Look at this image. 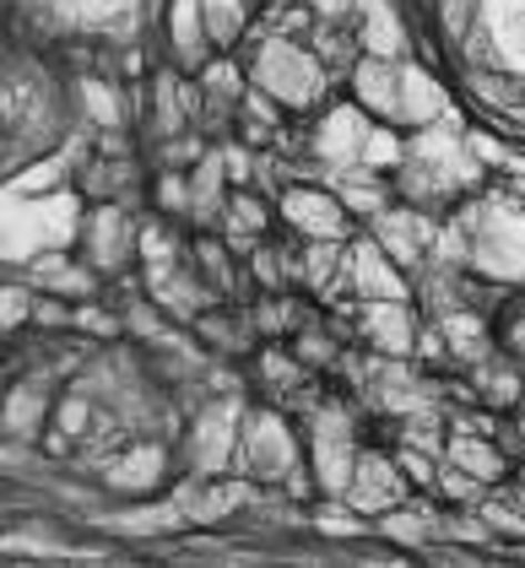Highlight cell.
Instances as JSON below:
<instances>
[{"label":"cell","mask_w":525,"mask_h":568,"mask_svg":"<svg viewBox=\"0 0 525 568\" xmlns=\"http://www.w3.org/2000/svg\"><path fill=\"white\" fill-rule=\"evenodd\" d=\"M412 325H417V320H412L406 298H374V304H363V336L380 352H391V357L412 352V336H417Z\"/></svg>","instance_id":"obj_13"},{"label":"cell","mask_w":525,"mask_h":568,"mask_svg":"<svg viewBox=\"0 0 525 568\" xmlns=\"http://www.w3.org/2000/svg\"><path fill=\"white\" fill-rule=\"evenodd\" d=\"M179 509L190 515V520L212 525V520H228V515H239L255 493H250V481H206V487H179L174 493Z\"/></svg>","instance_id":"obj_14"},{"label":"cell","mask_w":525,"mask_h":568,"mask_svg":"<svg viewBox=\"0 0 525 568\" xmlns=\"http://www.w3.org/2000/svg\"><path fill=\"white\" fill-rule=\"evenodd\" d=\"M385 536H391V541H406V547H423V541H428V525L417 520V515H385Z\"/></svg>","instance_id":"obj_24"},{"label":"cell","mask_w":525,"mask_h":568,"mask_svg":"<svg viewBox=\"0 0 525 568\" xmlns=\"http://www.w3.org/2000/svg\"><path fill=\"white\" fill-rule=\"evenodd\" d=\"M88 428V400H60V434H82Z\"/></svg>","instance_id":"obj_27"},{"label":"cell","mask_w":525,"mask_h":568,"mask_svg":"<svg viewBox=\"0 0 525 568\" xmlns=\"http://www.w3.org/2000/svg\"><path fill=\"white\" fill-rule=\"evenodd\" d=\"M320 60L309 54V49H299L287 33H276V39H265L261 49H255V88L271 92L276 103H293V109H304V103H314L320 98Z\"/></svg>","instance_id":"obj_2"},{"label":"cell","mask_w":525,"mask_h":568,"mask_svg":"<svg viewBox=\"0 0 525 568\" xmlns=\"http://www.w3.org/2000/svg\"><path fill=\"white\" fill-rule=\"evenodd\" d=\"M0 314H6V325H28V314H33V298H28L22 287H6V304H0Z\"/></svg>","instance_id":"obj_26"},{"label":"cell","mask_w":525,"mask_h":568,"mask_svg":"<svg viewBox=\"0 0 525 568\" xmlns=\"http://www.w3.org/2000/svg\"><path fill=\"white\" fill-rule=\"evenodd\" d=\"M82 233L71 195H11L6 190V261H33L39 250H65Z\"/></svg>","instance_id":"obj_1"},{"label":"cell","mask_w":525,"mask_h":568,"mask_svg":"<svg viewBox=\"0 0 525 568\" xmlns=\"http://www.w3.org/2000/svg\"><path fill=\"white\" fill-rule=\"evenodd\" d=\"M444 460H450V466H461L466 477H477V481H498V477H504V460H498V449H493L487 438H472V434H455V438H450Z\"/></svg>","instance_id":"obj_16"},{"label":"cell","mask_w":525,"mask_h":568,"mask_svg":"<svg viewBox=\"0 0 525 568\" xmlns=\"http://www.w3.org/2000/svg\"><path fill=\"white\" fill-rule=\"evenodd\" d=\"M352 92H357V103H363L368 114H380V120L395 125V109H401V65H391L385 54H363V60L352 65Z\"/></svg>","instance_id":"obj_10"},{"label":"cell","mask_w":525,"mask_h":568,"mask_svg":"<svg viewBox=\"0 0 525 568\" xmlns=\"http://www.w3.org/2000/svg\"><path fill=\"white\" fill-rule=\"evenodd\" d=\"M363 49L368 54H385V60H395L401 54V44H406V33H401V22H395V11L385 6V0H363Z\"/></svg>","instance_id":"obj_17"},{"label":"cell","mask_w":525,"mask_h":568,"mask_svg":"<svg viewBox=\"0 0 525 568\" xmlns=\"http://www.w3.org/2000/svg\"><path fill=\"white\" fill-rule=\"evenodd\" d=\"M438 120H450L444 88H438L423 65H401V109H395V125L423 131V125H438Z\"/></svg>","instance_id":"obj_11"},{"label":"cell","mask_w":525,"mask_h":568,"mask_svg":"<svg viewBox=\"0 0 525 568\" xmlns=\"http://www.w3.org/2000/svg\"><path fill=\"white\" fill-rule=\"evenodd\" d=\"M206 6V28H212V44H233L244 33V0H201Z\"/></svg>","instance_id":"obj_21"},{"label":"cell","mask_w":525,"mask_h":568,"mask_svg":"<svg viewBox=\"0 0 525 568\" xmlns=\"http://www.w3.org/2000/svg\"><path fill=\"white\" fill-rule=\"evenodd\" d=\"M131 227L120 217V206H98L88 222H82V239H88V261L98 271H109V265H120L131 255V239H125Z\"/></svg>","instance_id":"obj_15"},{"label":"cell","mask_w":525,"mask_h":568,"mask_svg":"<svg viewBox=\"0 0 525 568\" xmlns=\"http://www.w3.org/2000/svg\"><path fill=\"white\" fill-rule=\"evenodd\" d=\"M347 509L352 515H368V520H385L391 509L406 504V477H401V460H385V455H357L347 481Z\"/></svg>","instance_id":"obj_3"},{"label":"cell","mask_w":525,"mask_h":568,"mask_svg":"<svg viewBox=\"0 0 525 568\" xmlns=\"http://www.w3.org/2000/svg\"><path fill=\"white\" fill-rule=\"evenodd\" d=\"M368 131H374V125L363 120V103H336V109L325 114V125L314 131V158H325V163H357Z\"/></svg>","instance_id":"obj_9"},{"label":"cell","mask_w":525,"mask_h":568,"mask_svg":"<svg viewBox=\"0 0 525 568\" xmlns=\"http://www.w3.org/2000/svg\"><path fill=\"white\" fill-rule=\"evenodd\" d=\"M401 471H406L412 481H438V471L423 460V455H417V449H401Z\"/></svg>","instance_id":"obj_28"},{"label":"cell","mask_w":525,"mask_h":568,"mask_svg":"<svg viewBox=\"0 0 525 568\" xmlns=\"http://www.w3.org/2000/svg\"><path fill=\"white\" fill-rule=\"evenodd\" d=\"M233 217L244 222V227H261V222H265V212H261V206H255V201H250V195H233Z\"/></svg>","instance_id":"obj_30"},{"label":"cell","mask_w":525,"mask_h":568,"mask_svg":"<svg viewBox=\"0 0 525 568\" xmlns=\"http://www.w3.org/2000/svg\"><path fill=\"white\" fill-rule=\"evenodd\" d=\"M77 320H82V331H98V336L114 331V314H103V308H77Z\"/></svg>","instance_id":"obj_29"},{"label":"cell","mask_w":525,"mask_h":568,"mask_svg":"<svg viewBox=\"0 0 525 568\" xmlns=\"http://www.w3.org/2000/svg\"><path fill=\"white\" fill-rule=\"evenodd\" d=\"M352 466H357V449H352V438H347V423L336 412H325L320 428H314V477H320V487H331V493H347Z\"/></svg>","instance_id":"obj_8"},{"label":"cell","mask_w":525,"mask_h":568,"mask_svg":"<svg viewBox=\"0 0 525 568\" xmlns=\"http://www.w3.org/2000/svg\"><path fill=\"white\" fill-rule=\"evenodd\" d=\"M309 6H314V11H320V17H336V11H342V6H347V0H309Z\"/></svg>","instance_id":"obj_32"},{"label":"cell","mask_w":525,"mask_h":568,"mask_svg":"<svg viewBox=\"0 0 525 568\" xmlns=\"http://www.w3.org/2000/svg\"><path fill=\"white\" fill-rule=\"evenodd\" d=\"M239 444V400H218L201 412V423L190 428V460H195V477H218L228 466Z\"/></svg>","instance_id":"obj_6"},{"label":"cell","mask_w":525,"mask_h":568,"mask_svg":"<svg viewBox=\"0 0 525 568\" xmlns=\"http://www.w3.org/2000/svg\"><path fill=\"white\" fill-rule=\"evenodd\" d=\"M357 169H368V174H385V169H406V146H401V135L391 131V120L368 131V141H363V158H357Z\"/></svg>","instance_id":"obj_19"},{"label":"cell","mask_w":525,"mask_h":568,"mask_svg":"<svg viewBox=\"0 0 525 568\" xmlns=\"http://www.w3.org/2000/svg\"><path fill=\"white\" fill-rule=\"evenodd\" d=\"M65 179V158H49V163H39V169H28V174H17L6 190L11 195H33V190H44V184H60Z\"/></svg>","instance_id":"obj_23"},{"label":"cell","mask_w":525,"mask_h":568,"mask_svg":"<svg viewBox=\"0 0 525 568\" xmlns=\"http://www.w3.org/2000/svg\"><path fill=\"white\" fill-rule=\"evenodd\" d=\"M374 239L385 244L391 261L412 265L428 244H438V227L423 217V212H406V206H401V212H380V217H374Z\"/></svg>","instance_id":"obj_12"},{"label":"cell","mask_w":525,"mask_h":568,"mask_svg":"<svg viewBox=\"0 0 525 568\" xmlns=\"http://www.w3.org/2000/svg\"><path fill=\"white\" fill-rule=\"evenodd\" d=\"M515 195H525V174H521V184H515Z\"/></svg>","instance_id":"obj_33"},{"label":"cell","mask_w":525,"mask_h":568,"mask_svg":"<svg viewBox=\"0 0 525 568\" xmlns=\"http://www.w3.org/2000/svg\"><path fill=\"white\" fill-rule=\"evenodd\" d=\"M342 276L352 282V293L363 304H374V298H406V282H401V271H395V261L385 255L380 239H357L347 255H342Z\"/></svg>","instance_id":"obj_5"},{"label":"cell","mask_w":525,"mask_h":568,"mask_svg":"<svg viewBox=\"0 0 525 568\" xmlns=\"http://www.w3.org/2000/svg\"><path fill=\"white\" fill-rule=\"evenodd\" d=\"M282 217L293 222L304 239H347V206L336 201V195H325V190H287L282 195Z\"/></svg>","instance_id":"obj_7"},{"label":"cell","mask_w":525,"mask_h":568,"mask_svg":"<svg viewBox=\"0 0 525 568\" xmlns=\"http://www.w3.org/2000/svg\"><path fill=\"white\" fill-rule=\"evenodd\" d=\"M239 460H244V471L250 477H293V466H299V444L287 434V423L276 417V412H255L250 417V428H244V444H239Z\"/></svg>","instance_id":"obj_4"},{"label":"cell","mask_w":525,"mask_h":568,"mask_svg":"<svg viewBox=\"0 0 525 568\" xmlns=\"http://www.w3.org/2000/svg\"><path fill=\"white\" fill-rule=\"evenodd\" d=\"M158 477H163V449H158V444H141L120 466H109V481H114V487H152Z\"/></svg>","instance_id":"obj_18"},{"label":"cell","mask_w":525,"mask_h":568,"mask_svg":"<svg viewBox=\"0 0 525 568\" xmlns=\"http://www.w3.org/2000/svg\"><path fill=\"white\" fill-rule=\"evenodd\" d=\"M6 423H11L17 434H22V428H33V423H39V395H33V390L11 395V417H6Z\"/></svg>","instance_id":"obj_25"},{"label":"cell","mask_w":525,"mask_h":568,"mask_svg":"<svg viewBox=\"0 0 525 568\" xmlns=\"http://www.w3.org/2000/svg\"><path fill=\"white\" fill-rule=\"evenodd\" d=\"M444 347L461 352V357H477V352L487 347V331H482L477 314H450V320H444Z\"/></svg>","instance_id":"obj_20"},{"label":"cell","mask_w":525,"mask_h":568,"mask_svg":"<svg viewBox=\"0 0 525 568\" xmlns=\"http://www.w3.org/2000/svg\"><path fill=\"white\" fill-rule=\"evenodd\" d=\"M82 103H88V114L103 125V131H114L120 125V98H114V88L109 82H82Z\"/></svg>","instance_id":"obj_22"},{"label":"cell","mask_w":525,"mask_h":568,"mask_svg":"<svg viewBox=\"0 0 525 568\" xmlns=\"http://www.w3.org/2000/svg\"><path fill=\"white\" fill-rule=\"evenodd\" d=\"M320 530H331V536H357V520H347V515H320Z\"/></svg>","instance_id":"obj_31"}]
</instances>
